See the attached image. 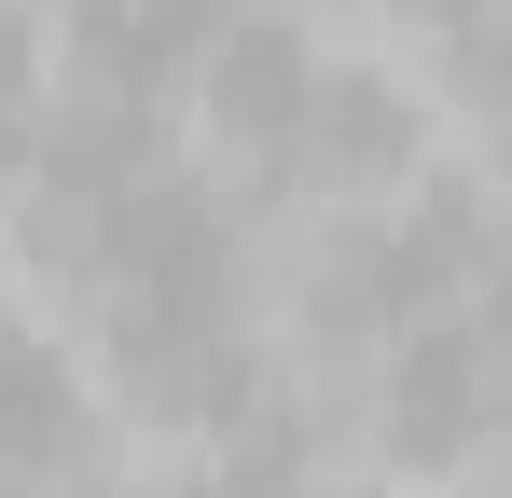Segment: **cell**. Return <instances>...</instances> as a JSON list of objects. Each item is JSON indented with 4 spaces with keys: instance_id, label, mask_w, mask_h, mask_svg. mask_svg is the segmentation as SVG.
I'll return each instance as SVG.
<instances>
[{
    "instance_id": "6da1fadb",
    "label": "cell",
    "mask_w": 512,
    "mask_h": 498,
    "mask_svg": "<svg viewBox=\"0 0 512 498\" xmlns=\"http://www.w3.org/2000/svg\"><path fill=\"white\" fill-rule=\"evenodd\" d=\"M485 263H499L485 180H416V194H388V208H360V222L319 236V263H305V346H402Z\"/></svg>"
},
{
    "instance_id": "7a4b0ae2",
    "label": "cell",
    "mask_w": 512,
    "mask_h": 498,
    "mask_svg": "<svg viewBox=\"0 0 512 498\" xmlns=\"http://www.w3.org/2000/svg\"><path fill=\"white\" fill-rule=\"evenodd\" d=\"M499 429H512V360H499L471 319L388 346V388H374V443H388V471H457V457H485Z\"/></svg>"
},
{
    "instance_id": "3957f363",
    "label": "cell",
    "mask_w": 512,
    "mask_h": 498,
    "mask_svg": "<svg viewBox=\"0 0 512 498\" xmlns=\"http://www.w3.org/2000/svg\"><path fill=\"white\" fill-rule=\"evenodd\" d=\"M111 388H125V415H153L180 443H236V429L277 415V374L236 319L222 332H111Z\"/></svg>"
},
{
    "instance_id": "277c9868",
    "label": "cell",
    "mask_w": 512,
    "mask_h": 498,
    "mask_svg": "<svg viewBox=\"0 0 512 498\" xmlns=\"http://www.w3.org/2000/svg\"><path fill=\"white\" fill-rule=\"evenodd\" d=\"M319 83H333V56H319L291 14H236V28L208 42V70H194V111H208L222 153H250L263 180H277L291 139H305V111H319Z\"/></svg>"
},
{
    "instance_id": "5b68a950",
    "label": "cell",
    "mask_w": 512,
    "mask_h": 498,
    "mask_svg": "<svg viewBox=\"0 0 512 498\" xmlns=\"http://www.w3.org/2000/svg\"><path fill=\"white\" fill-rule=\"evenodd\" d=\"M416 166H429L416 83L374 70V56H333V83H319V111H305L277 180H305V194H416Z\"/></svg>"
},
{
    "instance_id": "8992f818",
    "label": "cell",
    "mask_w": 512,
    "mask_h": 498,
    "mask_svg": "<svg viewBox=\"0 0 512 498\" xmlns=\"http://www.w3.org/2000/svg\"><path fill=\"white\" fill-rule=\"evenodd\" d=\"M97 443V402L70 374V346L28 319H0V485H70Z\"/></svg>"
},
{
    "instance_id": "52a82bcc",
    "label": "cell",
    "mask_w": 512,
    "mask_h": 498,
    "mask_svg": "<svg viewBox=\"0 0 512 498\" xmlns=\"http://www.w3.org/2000/svg\"><path fill=\"white\" fill-rule=\"evenodd\" d=\"M70 28H84V97H139L153 111L167 70H208L236 0H70Z\"/></svg>"
},
{
    "instance_id": "ba28073f",
    "label": "cell",
    "mask_w": 512,
    "mask_h": 498,
    "mask_svg": "<svg viewBox=\"0 0 512 498\" xmlns=\"http://www.w3.org/2000/svg\"><path fill=\"white\" fill-rule=\"evenodd\" d=\"M305 471H319V443H305L291 415H263V429H236V443H194V457L153 471L139 498H305Z\"/></svg>"
},
{
    "instance_id": "9c48e42d",
    "label": "cell",
    "mask_w": 512,
    "mask_h": 498,
    "mask_svg": "<svg viewBox=\"0 0 512 498\" xmlns=\"http://www.w3.org/2000/svg\"><path fill=\"white\" fill-rule=\"evenodd\" d=\"M28 70H42V42H28V14L0 0V139H42V125H28Z\"/></svg>"
},
{
    "instance_id": "30bf717a",
    "label": "cell",
    "mask_w": 512,
    "mask_h": 498,
    "mask_svg": "<svg viewBox=\"0 0 512 498\" xmlns=\"http://www.w3.org/2000/svg\"><path fill=\"white\" fill-rule=\"evenodd\" d=\"M471 332H485V346H499V360H512V236H499V263L471 277Z\"/></svg>"
},
{
    "instance_id": "8fae6325",
    "label": "cell",
    "mask_w": 512,
    "mask_h": 498,
    "mask_svg": "<svg viewBox=\"0 0 512 498\" xmlns=\"http://www.w3.org/2000/svg\"><path fill=\"white\" fill-rule=\"evenodd\" d=\"M471 42H485V56H471V70H485V97H512V0H485V14H471Z\"/></svg>"
},
{
    "instance_id": "7c38bea8",
    "label": "cell",
    "mask_w": 512,
    "mask_h": 498,
    "mask_svg": "<svg viewBox=\"0 0 512 498\" xmlns=\"http://www.w3.org/2000/svg\"><path fill=\"white\" fill-rule=\"evenodd\" d=\"M0 498H97V485H0Z\"/></svg>"
},
{
    "instance_id": "4fadbf2b",
    "label": "cell",
    "mask_w": 512,
    "mask_h": 498,
    "mask_svg": "<svg viewBox=\"0 0 512 498\" xmlns=\"http://www.w3.org/2000/svg\"><path fill=\"white\" fill-rule=\"evenodd\" d=\"M346 498H402V485H346Z\"/></svg>"
}]
</instances>
